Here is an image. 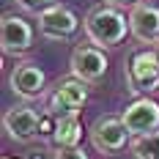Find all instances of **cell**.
Returning <instances> with one entry per match:
<instances>
[{
  "mask_svg": "<svg viewBox=\"0 0 159 159\" xmlns=\"http://www.w3.org/2000/svg\"><path fill=\"white\" fill-rule=\"evenodd\" d=\"M82 28H85V36L91 39V44L99 47V49L118 47V44L126 39V33H132L129 30L126 14H124L121 8H115V6H107V3L93 6V8L88 11V16H85Z\"/></svg>",
  "mask_w": 159,
  "mask_h": 159,
  "instance_id": "cell-1",
  "label": "cell"
},
{
  "mask_svg": "<svg viewBox=\"0 0 159 159\" xmlns=\"http://www.w3.org/2000/svg\"><path fill=\"white\" fill-rule=\"evenodd\" d=\"M126 85L132 93H151L159 88V55L154 49L132 55L126 66Z\"/></svg>",
  "mask_w": 159,
  "mask_h": 159,
  "instance_id": "cell-2",
  "label": "cell"
},
{
  "mask_svg": "<svg viewBox=\"0 0 159 159\" xmlns=\"http://www.w3.org/2000/svg\"><path fill=\"white\" fill-rule=\"evenodd\" d=\"M132 137L129 134L124 118H115V115H104V118H96L93 126H91V143H93L96 151L102 154H118L126 140Z\"/></svg>",
  "mask_w": 159,
  "mask_h": 159,
  "instance_id": "cell-3",
  "label": "cell"
},
{
  "mask_svg": "<svg viewBox=\"0 0 159 159\" xmlns=\"http://www.w3.org/2000/svg\"><path fill=\"white\" fill-rule=\"evenodd\" d=\"M39 30H41V36H47L52 41H69L80 30V19L71 8L55 3V6H49L47 11L39 14Z\"/></svg>",
  "mask_w": 159,
  "mask_h": 159,
  "instance_id": "cell-4",
  "label": "cell"
},
{
  "mask_svg": "<svg viewBox=\"0 0 159 159\" xmlns=\"http://www.w3.org/2000/svg\"><path fill=\"white\" fill-rule=\"evenodd\" d=\"M107 55L104 49L93 47V44H80L71 52V74L74 80H82V82H99V80L107 74Z\"/></svg>",
  "mask_w": 159,
  "mask_h": 159,
  "instance_id": "cell-5",
  "label": "cell"
},
{
  "mask_svg": "<svg viewBox=\"0 0 159 159\" xmlns=\"http://www.w3.org/2000/svg\"><path fill=\"white\" fill-rule=\"evenodd\" d=\"M88 102V88L82 80H63L58 82V88L49 96V110L55 118L61 115H77L82 110V104Z\"/></svg>",
  "mask_w": 159,
  "mask_h": 159,
  "instance_id": "cell-6",
  "label": "cell"
},
{
  "mask_svg": "<svg viewBox=\"0 0 159 159\" xmlns=\"http://www.w3.org/2000/svg\"><path fill=\"white\" fill-rule=\"evenodd\" d=\"M0 44L6 55H25L33 47V28L28 19L16 14H6L0 22Z\"/></svg>",
  "mask_w": 159,
  "mask_h": 159,
  "instance_id": "cell-7",
  "label": "cell"
},
{
  "mask_svg": "<svg viewBox=\"0 0 159 159\" xmlns=\"http://www.w3.org/2000/svg\"><path fill=\"white\" fill-rule=\"evenodd\" d=\"M124 124H126L129 134L140 137V134H148V132H157L159 129V104L154 99H137L132 102L126 110H124Z\"/></svg>",
  "mask_w": 159,
  "mask_h": 159,
  "instance_id": "cell-8",
  "label": "cell"
},
{
  "mask_svg": "<svg viewBox=\"0 0 159 159\" xmlns=\"http://www.w3.org/2000/svg\"><path fill=\"white\" fill-rule=\"evenodd\" d=\"M129 30L143 44H159V6L134 3L129 11Z\"/></svg>",
  "mask_w": 159,
  "mask_h": 159,
  "instance_id": "cell-9",
  "label": "cell"
},
{
  "mask_svg": "<svg viewBox=\"0 0 159 159\" xmlns=\"http://www.w3.org/2000/svg\"><path fill=\"white\" fill-rule=\"evenodd\" d=\"M44 71L39 69V66L33 63V61H25V63H16L14 71H11V77H8V85H11V91H14L19 99H25V102H30V99H39V96L44 93Z\"/></svg>",
  "mask_w": 159,
  "mask_h": 159,
  "instance_id": "cell-10",
  "label": "cell"
},
{
  "mask_svg": "<svg viewBox=\"0 0 159 159\" xmlns=\"http://www.w3.org/2000/svg\"><path fill=\"white\" fill-rule=\"evenodd\" d=\"M39 124H41V115L22 104V107H11V110L3 115V126L8 132V137L16 143H30L33 137L39 134Z\"/></svg>",
  "mask_w": 159,
  "mask_h": 159,
  "instance_id": "cell-11",
  "label": "cell"
},
{
  "mask_svg": "<svg viewBox=\"0 0 159 159\" xmlns=\"http://www.w3.org/2000/svg\"><path fill=\"white\" fill-rule=\"evenodd\" d=\"M82 140V124H80L77 115H61L58 124H55V134H52V143L58 148H77Z\"/></svg>",
  "mask_w": 159,
  "mask_h": 159,
  "instance_id": "cell-12",
  "label": "cell"
},
{
  "mask_svg": "<svg viewBox=\"0 0 159 159\" xmlns=\"http://www.w3.org/2000/svg\"><path fill=\"white\" fill-rule=\"evenodd\" d=\"M134 159H159V132H148L132 140Z\"/></svg>",
  "mask_w": 159,
  "mask_h": 159,
  "instance_id": "cell-13",
  "label": "cell"
},
{
  "mask_svg": "<svg viewBox=\"0 0 159 159\" xmlns=\"http://www.w3.org/2000/svg\"><path fill=\"white\" fill-rule=\"evenodd\" d=\"M14 3L22 11H28V14H41V11H47L49 6H55V0H14Z\"/></svg>",
  "mask_w": 159,
  "mask_h": 159,
  "instance_id": "cell-14",
  "label": "cell"
},
{
  "mask_svg": "<svg viewBox=\"0 0 159 159\" xmlns=\"http://www.w3.org/2000/svg\"><path fill=\"white\" fill-rule=\"evenodd\" d=\"M55 159H88V154L82 148H58Z\"/></svg>",
  "mask_w": 159,
  "mask_h": 159,
  "instance_id": "cell-15",
  "label": "cell"
},
{
  "mask_svg": "<svg viewBox=\"0 0 159 159\" xmlns=\"http://www.w3.org/2000/svg\"><path fill=\"white\" fill-rule=\"evenodd\" d=\"M55 124H58V118L52 121V112L41 115V124H39V134H47V137H52V134H55Z\"/></svg>",
  "mask_w": 159,
  "mask_h": 159,
  "instance_id": "cell-16",
  "label": "cell"
},
{
  "mask_svg": "<svg viewBox=\"0 0 159 159\" xmlns=\"http://www.w3.org/2000/svg\"><path fill=\"white\" fill-rule=\"evenodd\" d=\"M107 6H115V8H121V6H134L137 0H104Z\"/></svg>",
  "mask_w": 159,
  "mask_h": 159,
  "instance_id": "cell-17",
  "label": "cell"
},
{
  "mask_svg": "<svg viewBox=\"0 0 159 159\" xmlns=\"http://www.w3.org/2000/svg\"><path fill=\"white\" fill-rule=\"evenodd\" d=\"M154 52H157V55H159V44H157V49H154Z\"/></svg>",
  "mask_w": 159,
  "mask_h": 159,
  "instance_id": "cell-18",
  "label": "cell"
},
{
  "mask_svg": "<svg viewBox=\"0 0 159 159\" xmlns=\"http://www.w3.org/2000/svg\"><path fill=\"white\" fill-rule=\"evenodd\" d=\"M3 159H14V157H3Z\"/></svg>",
  "mask_w": 159,
  "mask_h": 159,
  "instance_id": "cell-19",
  "label": "cell"
}]
</instances>
